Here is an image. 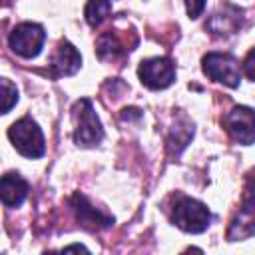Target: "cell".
Here are the masks:
<instances>
[{
  "label": "cell",
  "instance_id": "6da1fadb",
  "mask_svg": "<svg viewBox=\"0 0 255 255\" xmlns=\"http://www.w3.org/2000/svg\"><path fill=\"white\" fill-rule=\"evenodd\" d=\"M8 137L12 145L26 157H42L46 151L42 129L32 118H22L14 122L8 129Z\"/></svg>",
  "mask_w": 255,
  "mask_h": 255
},
{
  "label": "cell",
  "instance_id": "7a4b0ae2",
  "mask_svg": "<svg viewBox=\"0 0 255 255\" xmlns=\"http://www.w3.org/2000/svg\"><path fill=\"white\" fill-rule=\"evenodd\" d=\"M171 219L179 229L187 233H201L209 227L211 213L201 201L191 197H179L173 205Z\"/></svg>",
  "mask_w": 255,
  "mask_h": 255
},
{
  "label": "cell",
  "instance_id": "3957f363",
  "mask_svg": "<svg viewBox=\"0 0 255 255\" xmlns=\"http://www.w3.org/2000/svg\"><path fill=\"white\" fill-rule=\"evenodd\" d=\"M74 120H76L74 139L78 145L92 147V145H98L102 141L104 129H102V124H100L90 100L84 98L74 106Z\"/></svg>",
  "mask_w": 255,
  "mask_h": 255
},
{
  "label": "cell",
  "instance_id": "277c9868",
  "mask_svg": "<svg viewBox=\"0 0 255 255\" xmlns=\"http://www.w3.org/2000/svg\"><path fill=\"white\" fill-rule=\"evenodd\" d=\"M203 72L215 82L225 84L227 88H237L241 82V68L235 56L225 52H209L203 56Z\"/></svg>",
  "mask_w": 255,
  "mask_h": 255
},
{
  "label": "cell",
  "instance_id": "5b68a950",
  "mask_svg": "<svg viewBox=\"0 0 255 255\" xmlns=\"http://www.w3.org/2000/svg\"><path fill=\"white\" fill-rule=\"evenodd\" d=\"M44 40H46L44 28L40 24H34V22H22V24H18L12 30L10 38H8L12 52H16L22 58H36L42 52Z\"/></svg>",
  "mask_w": 255,
  "mask_h": 255
},
{
  "label": "cell",
  "instance_id": "8992f818",
  "mask_svg": "<svg viewBox=\"0 0 255 255\" xmlns=\"http://www.w3.org/2000/svg\"><path fill=\"white\" fill-rule=\"evenodd\" d=\"M223 126L237 143L251 145L255 141V110L247 106H235L223 116Z\"/></svg>",
  "mask_w": 255,
  "mask_h": 255
},
{
  "label": "cell",
  "instance_id": "52a82bcc",
  "mask_svg": "<svg viewBox=\"0 0 255 255\" xmlns=\"http://www.w3.org/2000/svg\"><path fill=\"white\" fill-rule=\"evenodd\" d=\"M137 44V36L133 32H120V30H108L98 38L96 52L98 58L104 62H114L118 58H124L133 50Z\"/></svg>",
  "mask_w": 255,
  "mask_h": 255
},
{
  "label": "cell",
  "instance_id": "ba28073f",
  "mask_svg": "<svg viewBox=\"0 0 255 255\" xmlns=\"http://www.w3.org/2000/svg\"><path fill=\"white\" fill-rule=\"evenodd\" d=\"M139 80L149 90H163L175 80V66L169 58H149L139 64Z\"/></svg>",
  "mask_w": 255,
  "mask_h": 255
},
{
  "label": "cell",
  "instance_id": "9c48e42d",
  "mask_svg": "<svg viewBox=\"0 0 255 255\" xmlns=\"http://www.w3.org/2000/svg\"><path fill=\"white\" fill-rule=\"evenodd\" d=\"M253 233H255V183L247 187L243 203L229 225L227 237L231 241H237V239H247Z\"/></svg>",
  "mask_w": 255,
  "mask_h": 255
},
{
  "label": "cell",
  "instance_id": "30bf717a",
  "mask_svg": "<svg viewBox=\"0 0 255 255\" xmlns=\"http://www.w3.org/2000/svg\"><path fill=\"white\" fill-rule=\"evenodd\" d=\"M80 64H82V56L78 54V50L70 42L62 40L50 58V72L54 78L72 76L80 70Z\"/></svg>",
  "mask_w": 255,
  "mask_h": 255
},
{
  "label": "cell",
  "instance_id": "8fae6325",
  "mask_svg": "<svg viewBox=\"0 0 255 255\" xmlns=\"http://www.w3.org/2000/svg\"><path fill=\"white\" fill-rule=\"evenodd\" d=\"M72 207H74V211H76L78 221H80L86 229H92V231H96V229H106V227H110V225L114 223V217H108L104 211L96 209V207H94L84 195H80V193L74 195Z\"/></svg>",
  "mask_w": 255,
  "mask_h": 255
},
{
  "label": "cell",
  "instance_id": "7c38bea8",
  "mask_svg": "<svg viewBox=\"0 0 255 255\" xmlns=\"http://www.w3.org/2000/svg\"><path fill=\"white\" fill-rule=\"evenodd\" d=\"M239 26H241V10L231 4H225L223 10H217L209 18V24H207V28L217 36L233 34V32H237Z\"/></svg>",
  "mask_w": 255,
  "mask_h": 255
},
{
  "label": "cell",
  "instance_id": "4fadbf2b",
  "mask_svg": "<svg viewBox=\"0 0 255 255\" xmlns=\"http://www.w3.org/2000/svg\"><path fill=\"white\" fill-rule=\"evenodd\" d=\"M0 193H2V203L6 207H18L28 195V183L18 173H6L2 175L0 181Z\"/></svg>",
  "mask_w": 255,
  "mask_h": 255
},
{
  "label": "cell",
  "instance_id": "5bb4252c",
  "mask_svg": "<svg viewBox=\"0 0 255 255\" xmlns=\"http://www.w3.org/2000/svg\"><path fill=\"white\" fill-rule=\"evenodd\" d=\"M112 2L114 0H88L86 4V10H84V16L88 20V24L92 28L100 26L112 12Z\"/></svg>",
  "mask_w": 255,
  "mask_h": 255
},
{
  "label": "cell",
  "instance_id": "9a60e30c",
  "mask_svg": "<svg viewBox=\"0 0 255 255\" xmlns=\"http://www.w3.org/2000/svg\"><path fill=\"white\" fill-rule=\"evenodd\" d=\"M16 102H18L16 86L8 78H2V114H8Z\"/></svg>",
  "mask_w": 255,
  "mask_h": 255
},
{
  "label": "cell",
  "instance_id": "2e32d148",
  "mask_svg": "<svg viewBox=\"0 0 255 255\" xmlns=\"http://www.w3.org/2000/svg\"><path fill=\"white\" fill-rule=\"evenodd\" d=\"M185 8L189 18H197L205 8V0H185Z\"/></svg>",
  "mask_w": 255,
  "mask_h": 255
},
{
  "label": "cell",
  "instance_id": "e0dca14e",
  "mask_svg": "<svg viewBox=\"0 0 255 255\" xmlns=\"http://www.w3.org/2000/svg\"><path fill=\"white\" fill-rule=\"evenodd\" d=\"M243 72L247 74L249 80L255 82V48L247 54V58H245V62H243Z\"/></svg>",
  "mask_w": 255,
  "mask_h": 255
},
{
  "label": "cell",
  "instance_id": "ac0fdd59",
  "mask_svg": "<svg viewBox=\"0 0 255 255\" xmlns=\"http://www.w3.org/2000/svg\"><path fill=\"white\" fill-rule=\"evenodd\" d=\"M78 249H80V251H88V249H86V247H82V245H70V247H66L64 251H78Z\"/></svg>",
  "mask_w": 255,
  "mask_h": 255
}]
</instances>
